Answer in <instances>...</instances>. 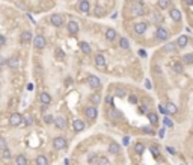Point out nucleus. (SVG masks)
Masks as SVG:
<instances>
[{
    "label": "nucleus",
    "mask_w": 193,
    "mask_h": 165,
    "mask_svg": "<svg viewBox=\"0 0 193 165\" xmlns=\"http://www.w3.org/2000/svg\"><path fill=\"white\" fill-rule=\"evenodd\" d=\"M131 11H133V15L140 17V15H145V14H146V6L143 5L142 2H136V3H133Z\"/></svg>",
    "instance_id": "f257e3e1"
},
{
    "label": "nucleus",
    "mask_w": 193,
    "mask_h": 165,
    "mask_svg": "<svg viewBox=\"0 0 193 165\" xmlns=\"http://www.w3.org/2000/svg\"><path fill=\"white\" fill-rule=\"evenodd\" d=\"M21 123H23V115H21V114L20 112L11 114V117H9V124H11L12 127H18Z\"/></svg>",
    "instance_id": "f03ea898"
},
{
    "label": "nucleus",
    "mask_w": 193,
    "mask_h": 165,
    "mask_svg": "<svg viewBox=\"0 0 193 165\" xmlns=\"http://www.w3.org/2000/svg\"><path fill=\"white\" fill-rule=\"evenodd\" d=\"M67 147V139L63 136H54L53 138V148L54 150H63Z\"/></svg>",
    "instance_id": "7ed1b4c3"
},
{
    "label": "nucleus",
    "mask_w": 193,
    "mask_h": 165,
    "mask_svg": "<svg viewBox=\"0 0 193 165\" xmlns=\"http://www.w3.org/2000/svg\"><path fill=\"white\" fill-rule=\"evenodd\" d=\"M32 43H33V47H35V49H38V50H42V49L45 47L47 41H45V38H44L42 35H36L35 38H32Z\"/></svg>",
    "instance_id": "20e7f679"
},
{
    "label": "nucleus",
    "mask_w": 193,
    "mask_h": 165,
    "mask_svg": "<svg viewBox=\"0 0 193 165\" xmlns=\"http://www.w3.org/2000/svg\"><path fill=\"white\" fill-rule=\"evenodd\" d=\"M84 115H86V118H89V120L94 121L98 117V109L95 106H86L84 108Z\"/></svg>",
    "instance_id": "39448f33"
},
{
    "label": "nucleus",
    "mask_w": 193,
    "mask_h": 165,
    "mask_svg": "<svg viewBox=\"0 0 193 165\" xmlns=\"http://www.w3.org/2000/svg\"><path fill=\"white\" fill-rule=\"evenodd\" d=\"M155 38H157V41H166L169 38L168 29H165V27H157V30H155Z\"/></svg>",
    "instance_id": "423d86ee"
},
{
    "label": "nucleus",
    "mask_w": 193,
    "mask_h": 165,
    "mask_svg": "<svg viewBox=\"0 0 193 165\" xmlns=\"http://www.w3.org/2000/svg\"><path fill=\"white\" fill-rule=\"evenodd\" d=\"M146 29H148V24L145 21H139V23H136L133 26V30H135L136 35H143L146 32Z\"/></svg>",
    "instance_id": "0eeeda50"
},
{
    "label": "nucleus",
    "mask_w": 193,
    "mask_h": 165,
    "mask_svg": "<svg viewBox=\"0 0 193 165\" xmlns=\"http://www.w3.org/2000/svg\"><path fill=\"white\" fill-rule=\"evenodd\" d=\"M53 126H54L56 129H65V127H67V120H65V117H62V115L54 117V120H53Z\"/></svg>",
    "instance_id": "6e6552de"
},
{
    "label": "nucleus",
    "mask_w": 193,
    "mask_h": 165,
    "mask_svg": "<svg viewBox=\"0 0 193 165\" xmlns=\"http://www.w3.org/2000/svg\"><path fill=\"white\" fill-rule=\"evenodd\" d=\"M88 85L92 88V89H97V88H100V87H101V80H100V77H97V76H94V74L88 76Z\"/></svg>",
    "instance_id": "1a4fd4ad"
},
{
    "label": "nucleus",
    "mask_w": 193,
    "mask_h": 165,
    "mask_svg": "<svg viewBox=\"0 0 193 165\" xmlns=\"http://www.w3.org/2000/svg\"><path fill=\"white\" fill-rule=\"evenodd\" d=\"M50 21L54 27H60L62 24H63V17H62L60 14H53L51 18H50Z\"/></svg>",
    "instance_id": "9d476101"
},
{
    "label": "nucleus",
    "mask_w": 193,
    "mask_h": 165,
    "mask_svg": "<svg viewBox=\"0 0 193 165\" xmlns=\"http://www.w3.org/2000/svg\"><path fill=\"white\" fill-rule=\"evenodd\" d=\"M32 34L29 32V30H24V32H21V35H20V43L21 44H29L32 43Z\"/></svg>",
    "instance_id": "9b49d317"
},
{
    "label": "nucleus",
    "mask_w": 193,
    "mask_h": 165,
    "mask_svg": "<svg viewBox=\"0 0 193 165\" xmlns=\"http://www.w3.org/2000/svg\"><path fill=\"white\" fill-rule=\"evenodd\" d=\"M39 102L42 103V106H48L51 103V96L47 93V91H44L39 94Z\"/></svg>",
    "instance_id": "f8f14e48"
},
{
    "label": "nucleus",
    "mask_w": 193,
    "mask_h": 165,
    "mask_svg": "<svg viewBox=\"0 0 193 165\" xmlns=\"http://www.w3.org/2000/svg\"><path fill=\"white\" fill-rule=\"evenodd\" d=\"M169 17L172 18L174 21H176V23H178V21H181V17H183V15H181V11H180V9L172 8V9H170V12H169Z\"/></svg>",
    "instance_id": "ddd939ff"
},
{
    "label": "nucleus",
    "mask_w": 193,
    "mask_h": 165,
    "mask_svg": "<svg viewBox=\"0 0 193 165\" xmlns=\"http://www.w3.org/2000/svg\"><path fill=\"white\" fill-rule=\"evenodd\" d=\"M176 50H178V47L172 41H169V43H166L163 45V52H166V53H176Z\"/></svg>",
    "instance_id": "4468645a"
},
{
    "label": "nucleus",
    "mask_w": 193,
    "mask_h": 165,
    "mask_svg": "<svg viewBox=\"0 0 193 165\" xmlns=\"http://www.w3.org/2000/svg\"><path fill=\"white\" fill-rule=\"evenodd\" d=\"M176 47H180V49H184L185 45L189 44V36L187 35H181V36H178V40H176Z\"/></svg>",
    "instance_id": "2eb2a0df"
},
{
    "label": "nucleus",
    "mask_w": 193,
    "mask_h": 165,
    "mask_svg": "<svg viewBox=\"0 0 193 165\" xmlns=\"http://www.w3.org/2000/svg\"><path fill=\"white\" fill-rule=\"evenodd\" d=\"M8 65L11 68H18L20 65H21V61H20V58L18 56H11L8 59Z\"/></svg>",
    "instance_id": "dca6fc26"
},
{
    "label": "nucleus",
    "mask_w": 193,
    "mask_h": 165,
    "mask_svg": "<svg viewBox=\"0 0 193 165\" xmlns=\"http://www.w3.org/2000/svg\"><path fill=\"white\" fill-rule=\"evenodd\" d=\"M89 9H91V5H89V2H88V0H80V2H79V11H80V12L88 14V12H89Z\"/></svg>",
    "instance_id": "f3484780"
},
{
    "label": "nucleus",
    "mask_w": 193,
    "mask_h": 165,
    "mask_svg": "<svg viewBox=\"0 0 193 165\" xmlns=\"http://www.w3.org/2000/svg\"><path fill=\"white\" fill-rule=\"evenodd\" d=\"M84 127H86V124H84V121H82V120H74V121H73V129H74V132H83Z\"/></svg>",
    "instance_id": "a211bd4d"
},
{
    "label": "nucleus",
    "mask_w": 193,
    "mask_h": 165,
    "mask_svg": "<svg viewBox=\"0 0 193 165\" xmlns=\"http://www.w3.org/2000/svg\"><path fill=\"white\" fill-rule=\"evenodd\" d=\"M107 150H109V153H112V155H119L121 153V146L118 142H110Z\"/></svg>",
    "instance_id": "6ab92c4d"
},
{
    "label": "nucleus",
    "mask_w": 193,
    "mask_h": 165,
    "mask_svg": "<svg viewBox=\"0 0 193 165\" xmlns=\"http://www.w3.org/2000/svg\"><path fill=\"white\" fill-rule=\"evenodd\" d=\"M67 29L71 35H77V32H79V24H77V21H73V20H71L67 24Z\"/></svg>",
    "instance_id": "aec40b11"
},
{
    "label": "nucleus",
    "mask_w": 193,
    "mask_h": 165,
    "mask_svg": "<svg viewBox=\"0 0 193 165\" xmlns=\"http://www.w3.org/2000/svg\"><path fill=\"white\" fill-rule=\"evenodd\" d=\"M95 65L100 67V68H104V67H106V58H104L101 53L95 55Z\"/></svg>",
    "instance_id": "412c9836"
},
{
    "label": "nucleus",
    "mask_w": 193,
    "mask_h": 165,
    "mask_svg": "<svg viewBox=\"0 0 193 165\" xmlns=\"http://www.w3.org/2000/svg\"><path fill=\"white\" fill-rule=\"evenodd\" d=\"M165 111H166V114H176L178 112V108H176V104L174 103V102H168Z\"/></svg>",
    "instance_id": "4be33fe9"
},
{
    "label": "nucleus",
    "mask_w": 193,
    "mask_h": 165,
    "mask_svg": "<svg viewBox=\"0 0 193 165\" xmlns=\"http://www.w3.org/2000/svg\"><path fill=\"white\" fill-rule=\"evenodd\" d=\"M172 68H174V71L175 73H178V74H181V73H184V64L181 61H176L172 64Z\"/></svg>",
    "instance_id": "5701e85b"
},
{
    "label": "nucleus",
    "mask_w": 193,
    "mask_h": 165,
    "mask_svg": "<svg viewBox=\"0 0 193 165\" xmlns=\"http://www.w3.org/2000/svg\"><path fill=\"white\" fill-rule=\"evenodd\" d=\"M14 162H15V165H27V157L24 155H17L14 157Z\"/></svg>",
    "instance_id": "b1692460"
},
{
    "label": "nucleus",
    "mask_w": 193,
    "mask_h": 165,
    "mask_svg": "<svg viewBox=\"0 0 193 165\" xmlns=\"http://www.w3.org/2000/svg\"><path fill=\"white\" fill-rule=\"evenodd\" d=\"M106 40L107 41H115L116 40V30L115 29H107L106 30Z\"/></svg>",
    "instance_id": "393cba45"
},
{
    "label": "nucleus",
    "mask_w": 193,
    "mask_h": 165,
    "mask_svg": "<svg viewBox=\"0 0 193 165\" xmlns=\"http://www.w3.org/2000/svg\"><path fill=\"white\" fill-rule=\"evenodd\" d=\"M35 164L36 165H48V157L44 156V155H39V156H36V159H35Z\"/></svg>",
    "instance_id": "a878e982"
},
{
    "label": "nucleus",
    "mask_w": 193,
    "mask_h": 165,
    "mask_svg": "<svg viewBox=\"0 0 193 165\" xmlns=\"http://www.w3.org/2000/svg\"><path fill=\"white\" fill-rule=\"evenodd\" d=\"M146 115H148V120H150V123H151L152 126H157V123H159V117H157V114L155 112H148Z\"/></svg>",
    "instance_id": "bb28decb"
},
{
    "label": "nucleus",
    "mask_w": 193,
    "mask_h": 165,
    "mask_svg": "<svg viewBox=\"0 0 193 165\" xmlns=\"http://www.w3.org/2000/svg\"><path fill=\"white\" fill-rule=\"evenodd\" d=\"M181 62H183V64H185V65H192V62H193V53H187V55H184V56L181 58Z\"/></svg>",
    "instance_id": "cd10ccee"
},
{
    "label": "nucleus",
    "mask_w": 193,
    "mask_h": 165,
    "mask_svg": "<svg viewBox=\"0 0 193 165\" xmlns=\"http://www.w3.org/2000/svg\"><path fill=\"white\" fill-rule=\"evenodd\" d=\"M169 5H170V0H157L159 9H168Z\"/></svg>",
    "instance_id": "c85d7f7f"
},
{
    "label": "nucleus",
    "mask_w": 193,
    "mask_h": 165,
    "mask_svg": "<svg viewBox=\"0 0 193 165\" xmlns=\"http://www.w3.org/2000/svg\"><path fill=\"white\" fill-rule=\"evenodd\" d=\"M89 100H91L92 106H94V104H98V103L101 102V96H100V93H94L92 96H91V98H89Z\"/></svg>",
    "instance_id": "c756f323"
},
{
    "label": "nucleus",
    "mask_w": 193,
    "mask_h": 165,
    "mask_svg": "<svg viewBox=\"0 0 193 165\" xmlns=\"http://www.w3.org/2000/svg\"><path fill=\"white\" fill-rule=\"evenodd\" d=\"M151 20L154 23H161V21H163V17H161V14H159L157 11H154L151 14Z\"/></svg>",
    "instance_id": "7c9ffc66"
},
{
    "label": "nucleus",
    "mask_w": 193,
    "mask_h": 165,
    "mask_svg": "<svg viewBox=\"0 0 193 165\" xmlns=\"http://www.w3.org/2000/svg\"><path fill=\"white\" fill-rule=\"evenodd\" d=\"M80 50H82L84 55H89V53H91V45L88 43H84V41H82V43H80Z\"/></svg>",
    "instance_id": "2f4dec72"
},
{
    "label": "nucleus",
    "mask_w": 193,
    "mask_h": 165,
    "mask_svg": "<svg viewBox=\"0 0 193 165\" xmlns=\"http://www.w3.org/2000/svg\"><path fill=\"white\" fill-rule=\"evenodd\" d=\"M135 152H136V155H142L143 152H145V146H143L142 142H136L135 144Z\"/></svg>",
    "instance_id": "473e14b6"
},
{
    "label": "nucleus",
    "mask_w": 193,
    "mask_h": 165,
    "mask_svg": "<svg viewBox=\"0 0 193 165\" xmlns=\"http://www.w3.org/2000/svg\"><path fill=\"white\" fill-rule=\"evenodd\" d=\"M119 47H121L122 50H128V49H130L128 40H127V38H121V40H119Z\"/></svg>",
    "instance_id": "72a5a7b5"
},
{
    "label": "nucleus",
    "mask_w": 193,
    "mask_h": 165,
    "mask_svg": "<svg viewBox=\"0 0 193 165\" xmlns=\"http://www.w3.org/2000/svg\"><path fill=\"white\" fill-rule=\"evenodd\" d=\"M2 157H3V159H11V157H12V153H11V150H9L8 147L2 148Z\"/></svg>",
    "instance_id": "f704fd0d"
},
{
    "label": "nucleus",
    "mask_w": 193,
    "mask_h": 165,
    "mask_svg": "<svg viewBox=\"0 0 193 165\" xmlns=\"http://www.w3.org/2000/svg\"><path fill=\"white\" fill-rule=\"evenodd\" d=\"M53 120H54V117L51 114H44V123L45 124H53Z\"/></svg>",
    "instance_id": "c9c22d12"
},
{
    "label": "nucleus",
    "mask_w": 193,
    "mask_h": 165,
    "mask_svg": "<svg viewBox=\"0 0 193 165\" xmlns=\"http://www.w3.org/2000/svg\"><path fill=\"white\" fill-rule=\"evenodd\" d=\"M88 162H89V164H95V162H98V156H97L95 153H91L89 157H88Z\"/></svg>",
    "instance_id": "e433bc0d"
},
{
    "label": "nucleus",
    "mask_w": 193,
    "mask_h": 165,
    "mask_svg": "<svg viewBox=\"0 0 193 165\" xmlns=\"http://www.w3.org/2000/svg\"><path fill=\"white\" fill-rule=\"evenodd\" d=\"M163 124H165L166 127H174V121H172L170 118H168V117L163 118Z\"/></svg>",
    "instance_id": "4c0bfd02"
},
{
    "label": "nucleus",
    "mask_w": 193,
    "mask_h": 165,
    "mask_svg": "<svg viewBox=\"0 0 193 165\" xmlns=\"http://www.w3.org/2000/svg\"><path fill=\"white\" fill-rule=\"evenodd\" d=\"M95 15H97V17H103V15H104V8L97 6V8H95Z\"/></svg>",
    "instance_id": "58836bf2"
},
{
    "label": "nucleus",
    "mask_w": 193,
    "mask_h": 165,
    "mask_svg": "<svg viewBox=\"0 0 193 165\" xmlns=\"http://www.w3.org/2000/svg\"><path fill=\"white\" fill-rule=\"evenodd\" d=\"M98 161H100V165H110V161L107 159V157H104V156L98 157Z\"/></svg>",
    "instance_id": "ea45409f"
},
{
    "label": "nucleus",
    "mask_w": 193,
    "mask_h": 165,
    "mask_svg": "<svg viewBox=\"0 0 193 165\" xmlns=\"http://www.w3.org/2000/svg\"><path fill=\"white\" fill-rule=\"evenodd\" d=\"M128 102L131 104H137L139 102H137V96H135V94H131V96L128 97Z\"/></svg>",
    "instance_id": "a19ab883"
},
{
    "label": "nucleus",
    "mask_w": 193,
    "mask_h": 165,
    "mask_svg": "<svg viewBox=\"0 0 193 165\" xmlns=\"http://www.w3.org/2000/svg\"><path fill=\"white\" fill-rule=\"evenodd\" d=\"M56 58H58V59H63V58H65V53L62 52L60 49H56Z\"/></svg>",
    "instance_id": "79ce46f5"
},
{
    "label": "nucleus",
    "mask_w": 193,
    "mask_h": 165,
    "mask_svg": "<svg viewBox=\"0 0 193 165\" xmlns=\"http://www.w3.org/2000/svg\"><path fill=\"white\" fill-rule=\"evenodd\" d=\"M151 152H152V155H154V156H159V153H160L159 146H151Z\"/></svg>",
    "instance_id": "37998d69"
},
{
    "label": "nucleus",
    "mask_w": 193,
    "mask_h": 165,
    "mask_svg": "<svg viewBox=\"0 0 193 165\" xmlns=\"http://www.w3.org/2000/svg\"><path fill=\"white\" fill-rule=\"evenodd\" d=\"M139 112H140V114H143V112H150V111H148V104L143 103L142 106L139 108Z\"/></svg>",
    "instance_id": "c03bdc74"
},
{
    "label": "nucleus",
    "mask_w": 193,
    "mask_h": 165,
    "mask_svg": "<svg viewBox=\"0 0 193 165\" xmlns=\"http://www.w3.org/2000/svg\"><path fill=\"white\" fill-rule=\"evenodd\" d=\"M116 97H121V98H122V97H125V89H121V88H119V89H116Z\"/></svg>",
    "instance_id": "a18cd8bd"
},
{
    "label": "nucleus",
    "mask_w": 193,
    "mask_h": 165,
    "mask_svg": "<svg viewBox=\"0 0 193 165\" xmlns=\"http://www.w3.org/2000/svg\"><path fill=\"white\" fill-rule=\"evenodd\" d=\"M5 44H6V38L3 35H0V47H3Z\"/></svg>",
    "instance_id": "49530a36"
},
{
    "label": "nucleus",
    "mask_w": 193,
    "mask_h": 165,
    "mask_svg": "<svg viewBox=\"0 0 193 165\" xmlns=\"http://www.w3.org/2000/svg\"><path fill=\"white\" fill-rule=\"evenodd\" d=\"M166 150H168V153H170V155H175V153H176L175 148H174V147H169V146L166 147Z\"/></svg>",
    "instance_id": "de8ad7c7"
},
{
    "label": "nucleus",
    "mask_w": 193,
    "mask_h": 165,
    "mask_svg": "<svg viewBox=\"0 0 193 165\" xmlns=\"http://www.w3.org/2000/svg\"><path fill=\"white\" fill-rule=\"evenodd\" d=\"M0 147H2V148L6 147V139H5V138H0Z\"/></svg>",
    "instance_id": "09e8293b"
},
{
    "label": "nucleus",
    "mask_w": 193,
    "mask_h": 165,
    "mask_svg": "<svg viewBox=\"0 0 193 165\" xmlns=\"http://www.w3.org/2000/svg\"><path fill=\"white\" fill-rule=\"evenodd\" d=\"M137 53H139V56H140V58H146V52H145L143 49H140Z\"/></svg>",
    "instance_id": "8fccbe9b"
},
{
    "label": "nucleus",
    "mask_w": 193,
    "mask_h": 165,
    "mask_svg": "<svg viewBox=\"0 0 193 165\" xmlns=\"http://www.w3.org/2000/svg\"><path fill=\"white\" fill-rule=\"evenodd\" d=\"M112 100H113V97H112V96L106 97V103H107V104H112Z\"/></svg>",
    "instance_id": "3c124183"
},
{
    "label": "nucleus",
    "mask_w": 193,
    "mask_h": 165,
    "mask_svg": "<svg viewBox=\"0 0 193 165\" xmlns=\"http://www.w3.org/2000/svg\"><path fill=\"white\" fill-rule=\"evenodd\" d=\"M159 111H160V114H165V115H166V111H165V106H161V104H159Z\"/></svg>",
    "instance_id": "603ef678"
},
{
    "label": "nucleus",
    "mask_w": 193,
    "mask_h": 165,
    "mask_svg": "<svg viewBox=\"0 0 193 165\" xmlns=\"http://www.w3.org/2000/svg\"><path fill=\"white\" fill-rule=\"evenodd\" d=\"M159 136H160V138H163V136H165V129H163V127L159 130Z\"/></svg>",
    "instance_id": "864d4df0"
},
{
    "label": "nucleus",
    "mask_w": 193,
    "mask_h": 165,
    "mask_svg": "<svg viewBox=\"0 0 193 165\" xmlns=\"http://www.w3.org/2000/svg\"><path fill=\"white\" fill-rule=\"evenodd\" d=\"M145 85H146V88H148V89H151V82H150L148 79L145 80Z\"/></svg>",
    "instance_id": "5fc2aeb1"
},
{
    "label": "nucleus",
    "mask_w": 193,
    "mask_h": 165,
    "mask_svg": "<svg viewBox=\"0 0 193 165\" xmlns=\"http://www.w3.org/2000/svg\"><path fill=\"white\" fill-rule=\"evenodd\" d=\"M3 65H5V58L0 55V67H3Z\"/></svg>",
    "instance_id": "6e6d98bb"
},
{
    "label": "nucleus",
    "mask_w": 193,
    "mask_h": 165,
    "mask_svg": "<svg viewBox=\"0 0 193 165\" xmlns=\"http://www.w3.org/2000/svg\"><path fill=\"white\" fill-rule=\"evenodd\" d=\"M143 132H145V133H152V130L150 127H143Z\"/></svg>",
    "instance_id": "4d7b16f0"
},
{
    "label": "nucleus",
    "mask_w": 193,
    "mask_h": 165,
    "mask_svg": "<svg viewBox=\"0 0 193 165\" xmlns=\"http://www.w3.org/2000/svg\"><path fill=\"white\" fill-rule=\"evenodd\" d=\"M128 142H130V136H125V138H124V144H128Z\"/></svg>",
    "instance_id": "13d9d810"
},
{
    "label": "nucleus",
    "mask_w": 193,
    "mask_h": 165,
    "mask_svg": "<svg viewBox=\"0 0 193 165\" xmlns=\"http://www.w3.org/2000/svg\"><path fill=\"white\" fill-rule=\"evenodd\" d=\"M185 3H187V6H192V5H193V0H185Z\"/></svg>",
    "instance_id": "bf43d9fd"
}]
</instances>
